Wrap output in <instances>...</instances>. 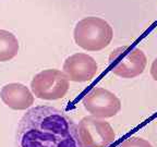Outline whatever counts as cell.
<instances>
[{
    "label": "cell",
    "instance_id": "5b68a950",
    "mask_svg": "<svg viewBox=\"0 0 157 147\" xmlns=\"http://www.w3.org/2000/svg\"><path fill=\"white\" fill-rule=\"evenodd\" d=\"M78 138L83 147H108L116 138L113 126L103 119L86 115L78 125Z\"/></svg>",
    "mask_w": 157,
    "mask_h": 147
},
{
    "label": "cell",
    "instance_id": "277c9868",
    "mask_svg": "<svg viewBox=\"0 0 157 147\" xmlns=\"http://www.w3.org/2000/svg\"><path fill=\"white\" fill-rule=\"evenodd\" d=\"M69 78L63 71L47 69L33 77L31 88L35 97L44 100L61 99L69 91Z\"/></svg>",
    "mask_w": 157,
    "mask_h": 147
},
{
    "label": "cell",
    "instance_id": "3957f363",
    "mask_svg": "<svg viewBox=\"0 0 157 147\" xmlns=\"http://www.w3.org/2000/svg\"><path fill=\"white\" fill-rule=\"evenodd\" d=\"M147 58L142 49L136 47H118L109 56V69L122 78H134L144 72Z\"/></svg>",
    "mask_w": 157,
    "mask_h": 147
},
{
    "label": "cell",
    "instance_id": "ba28073f",
    "mask_svg": "<svg viewBox=\"0 0 157 147\" xmlns=\"http://www.w3.org/2000/svg\"><path fill=\"white\" fill-rule=\"evenodd\" d=\"M0 98L13 110H26L34 104V95L29 87L21 83H9L0 91Z\"/></svg>",
    "mask_w": 157,
    "mask_h": 147
},
{
    "label": "cell",
    "instance_id": "6da1fadb",
    "mask_svg": "<svg viewBox=\"0 0 157 147\" xmlns=\"http://www.w3.org/2000/svg\"><path fill=\"white\" fill-rule=\"evenodd\" d=\"M17 147H83L78 125L64 111L37 106L26 111L17 130Z\"/></svg>",
    "mask_w": 157,
    "mask_h": 147
},
{
    "label": "cell",
    "instance_id": "7a4b0ae2",
    "mask_svg": "<svg viewBox=\"0 0 157 147\" xmlns=\"http://www.w3.org/2000/svg\"><path fill=\"white\" fill-rule=\"evenodd\" d=\"M73 38L75 44L86 51H101L110 45L113 29L101 17H87L76 23Z\"/></svg>",
    "mask_w": 157,
    "mask_h": 147
},
{
    "label": "cell",
    "instance_id": "8992f818",
    "mask_svg": "<svg viewBox=\"0 0 157 147\" xmlns=\"http://www.w3.org/2000/svg\"><path fill=\"white\" fill-rule=\"evenodd\" d=\"M82 104L88 113L99 119L113 118L121 110V100L118 96L103 87L88 92L82 99Z\"/></svg>",
    "mask_w": 157,
    "mask_h": 147
},
{
    "label": "cell",
    "instance_id": "9c48e42d",
    "mask_svg": "<svg viewBox=\"0 0 157 147\" xmlns=\"http://www.w3.org/2000/svg\"><path fill=\"white\" fill-rule=\"evenodd\" d=\"M20 49L19 40L9 31L0 29V62L12 60Z\"/></svg>",
    "mask_w": 157,
    "mask_h": 147
},
{
    "label": "cell",
    "instance_id": "30bf717a",
    "mask_svg": "<svg viewBox=\"0 0 157 147\" xmlns=\"http://www.w3.org/2000/svg\"><path fill=\"white\" fill-rule=\"evenodd\" d=\"M117 147H153V145L151 144V142H148V141L143 138V137L132 136L129 137L128 140L123 141Z\"/></svg>",
    "mask_w": 157,
    "mask_h": 147
},
{
    "label": "cell",
    "instance_id": "8fae6325",
    "mask_svg": "<svg viewBox=\"0 0 157 147\" xmlns=\"http://www.w3.org/2000/svg\"><path fill=\"white\" fill-rule=\"evenodd\" d=\"M151 75H152L153 80L155 82H157V58L154 59V61L152 62V66H151Z\"/></svg>",
    "mask_w": 157,
    "mask_h": 147
},
{
    "label": "cell",
    "instance_id": "52a82bcc",
    "mask_svg": "<svg viewBox=\"0 0 157 147\" xmlns=\"http://www.w3.org/2000/svg\"><path fill=\"white\" fill-rule=\"evenodd\" d=\"M62 70L68 76L69 81L83 83L92 80L96 75L98 64L90 55L78 52L64 60Z\"/></svg>",
    "mask_w": 157,
    "mask_h": 147
}]
</instances>
